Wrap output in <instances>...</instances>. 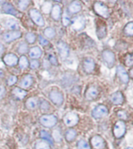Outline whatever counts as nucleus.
<instances>
[{
  "mask_svg": "<svg viewBox=\"0 0 133 149\" xmlns=\"http://www.w3.org/2000/svg\"><path fill=\"white\" fill-rule=\"evenodd\" d=\"M29 51V48H28V45L27 43L25 42H21L19 43V45L17 46V52L20 55H24Z\"/></svg>",
  "mask_w": 133,
  "mask_h": 149,
  "instance_id": "nucleus-31",
  "label": "nucleus"
},
{
  "mask_svg": "<svg viewBox=\"0 0 133 149\" xmlns=\"http://www.w3.org/2000/svg\"><path fill=\"white\" fill-rule=\"evenodd\" d=\"M90 144H92V146L95 149H104L105 145H106V142L104 138L100 137V135H95L91 137Z\"/></svg>",
  "mask_w": 133,
  "mask_h": 149,
  "instance_id": "nucleus-14",
  "label": "nucleus"
},
{
  "mask_svg": "<svg viewBox=\"0 0 133 149\" xmlns=\"http://www.w3.org/2000/svg\"><path fill=\"white\" fill-rule=\"evenodd\" d=\"M5 27L11 31H17L19 29V24L15 20L9 19L5 22Z\"/></svg>",
  "mask_w": 133,
  "mask_h": 149,
  "instance_id": "nucleus-26",
  "label": "nucleus"
},
{
  "mask_svg": "<svg viewBox=\"0 0 133 149\" xmlns=\"http://www.w3.org/2000/svg\"><path fill=\"white\" fill-rule=\"evenodd\" d=\"M125 65L128 67H132L133 65V54L127 53L125 56Z\"/></svg>",
  "mask_w": 133,
  "mask_h": 149,
  "instance_id": "nucleus-36",
  "label": "nucleus"
},
{
  "mask_svg": "<svg viewBox=\"0 0 133 149\" xmlns=\"http://www.w3.org/2000/svg\"><path fill=\"white\" fill-rule=\"evenodd\" d=\"M117 75L118 77L119 80L125 84H127L129 82L130 77L128 75V73L123 66L119 65L117 66Z\"/></svg>",
  "mask_w": 133,
  "mask_h": 149,
  "instance_id": "nucleus-13",
  "label": "nucleus"
},
{
  "mask_svg": "<svg viewBox=\"0 0 133 149\" xmlns=\"http://www.w3.org/2000/svg\"><path fill=\"white\" fill-rule=\"evenodd\" d=\"M109 2H110V3H113V4H114V3H116L117 0H109Z\"/></svg>",
  "mask_w": 133,
  "mask_h": 149,
  "instance_id": "nucleus-48",
  "label": "nucleus"
},
{
  "mask_svg": "<svg viewBox=\"0 0 133 149\" xmlns=\"http://www.w3.org/2000/svg\"><path fill=\"white\" fill-rule=\"evenodd\" d=\"M6 94V89L3 85L0 84V99H3Z\"/></svg>",
  "mask_w": 133,
  "mask_h": 149,
  "instance_id": "nucleus-45",
  "label": "nucleus"
},
{
  "mask_svg": "<svg viewBox=\"0 0 133 149\" xmlns=\"http://www.w3.org/2000/svg\"><path fill=\"white\" fill-rule=\"evenodd\" d=\"M37 35L36 34L34 33H32V32H29V33H27L26 35H25V39H26V42H27V44L32 45L35 43L37 41Z\"/></svg>",
  "mask_w": 133,
  "mask_h": 149,
  "instance_id": "nucleus-33",
  "label": "nucleus"
},
{
  "mask_svg": "<svg viewBox=\"0 0 133 149\" xmlns=\"http://www.w3.org/2000/svg\"><path fill=\"white\" fill-rule=\"evenodd\" d=\"M108 109L104 105H97L92 111V116L94 119H100L108 115Z\"/></svg>",
  "mask_w": 133,
  "mask_h": 149,
  "instance_id": "nucleus-8",
  "label": "nucleus"
},
{
  "mask_svg": "<svg viewBox=\"0 0 133 149\" xmlns=\"http://www.w3.org/2000/svg\"><path fill=\"white\" fill-rule=\"evenodd\" d=\"M82 10V5L78 0H74L69 5L68 11L71 14H76Z\"/></svg>",
  "mask_w": 133,
  "mask_h": 149,
  "instance_id": "nucleus-22",
  "label": "nucleus"
},
{
  "mask_svg": "<svg viewBox=\"0 0 133 149\" xmlns=\"http://www.w3.org/2000/svg\"><path fill=\"white\" fill-rule=\"evenodd\" d=\"M18 59L19 58L15 54L8 53L3 56V61L7 66H15L18 64Z\"/></svg>",
  "mask_w": 133,
  "mask_h": 149,
  "instance_id": "nucleus-16",
  "label": "nucleus"
},
{
  "mask_svg": "<svg viewBox=\"0 0 133 149\" xmlns=\"http://www.w3.org/2000/svg\"><path fill=\"white\" fill-rule=\"evenodd\" d=\"M97 35L99 39H103L107 36V27L104 24L98 25L97 27Z\"/></svg>",
  "mask_w": 133,
  "mask_h": 149,
  "instance_id": "nucleus-27",
  "label": "nucleus"
},
{
  "mask_svg": "<svg viewBox=\"0 0 133 149\" xmlns=\"http://www.w3.org/2000/svg\"><path fill=\"white\" fill-rule=\"evenodd\" d=\"M78 149H91L90 144L84 140H80L77 144Z\"/></svg>",
  "mask_w": 133,
  "mask_h": 149,
  "instance_id": "nucleus-39",
  "label": "nucleus"
},
{
  "mask_svg": "<svg viewBox=\"0 0 133 149\" xmlns=\"http://www.w3.org/2000/svg\"><path fill=\"white\" fill-rule=\"evenodd\" d=\"M100 91L96 86H90L85 92V98L88 101L95 100L99 96Z\"/></svg>",
  "mask_w": 133,
  "mask_h": 149,
  "instance_id": "nucleus-12",
  "label": "nucleus"
},
{
  "mask_svg": "<svg viewBox=\"0 0 133 149\" xmlns=\"http://www.w3.org/2000/svg\"><path fill=\"white\" fill-rule=\"evenodd\" d=\"M49 99L51 102L53 103L54 105H57V106H61L63 104L64 102V96L63 94L60 91L57 90V89H53L49 92L48 95Z\"/></svg>",
  "mask_w": 133,
  "mask_h": 149,
  "instance_id": "nucleus-5",
  "label": "nucleus"
},
{
  "mask_svg": "<svg viewBox=\"0 0 133 149\" xmlns=\"http://www.w3.org/2000/svg\"><path fill=\"white\" fill-rule=\"evenodd\" d=\"M117 116H118V117L121 119V120H126V119H128V114H127V113H126L125 111H124V110H119V111H118Z\"/></svg>",
  "mask_w": 133,
  "mask_h": 149,
  "instance_id": "nucleus-43",
  "label": "nucleus"
},
{
  "mask_svg": "<svg viewBox=\"0 0 133 149\" xmlns=\"http://www.w3.org/2000/svg\"><path fill=\"white\" fill-rule=\"evenodd\" d=\"M71 23H72V27L76 31H82L86 26V20L85 17L82 16L76 17L75 19H73V21H71Z\"/></svg>",
  "mask_w": 133,
  "mask_h": 149,
  "instance_id": "nucleus-15",
  "label": "nucleus"
},
{
  "mask_svg": "<svg viewBox=\"0 0 133 149\" xmlns=\"http://www.w3.org/2000/svg\"><path fill=\"white\" fill-rule=\"evenodd\" d=\"M35 149H50V144L45 141H40L36 143Z\"/></svg>",
  "mask_w": 133,
  "mask_h": 149,
  "instance_id": "nucleus-35",
  "label": "nucleus"
},
{
  "mask_svg": "<svg viewBox=\"0 0 133 149\" xmlns=\"http://www.w3.org/2000/svg\"><path fill=\"white\" fill-rule=\"evenodd\" d=\"M44 35L47 38L49 39H52L56 36V31L54 27H48L44 29Z\"/></svg>",
  "mask_w": 133,
  "mask_h": 149,
  "instance_id": "nucleus-29",
  "label": "nucleus"
},
{
  "mask_svg": "<svg viewBox=\"0 0 133 149\" xmlns=\"http://www.w3.org/2000/svg\"><path fill=\"white\" fill-rule=\"evenodd\" d=\"M110 100L114 105H121L123 104L125 102V97H124L123 93L118 91L113 93L111 97H110Z\"/></svg>",
  "mask_w": 133,
  "mask_h": 149,
  "instance_id": "nucleus-19",
  "label": "nucleus"
},
{
  "mask_svg": "<svg viewBox=\"0 0 133 149\" xmlns=\"http://www.w3.org/2000/svg\"><path fill=\"white\" fill-rule=\"evenodd\" d=\"M11 93H12V97L16 100H23L27 95V91L19 88V87H16V88H12Z\"/></svg>",
  "mask_w": 133,
  "mask_h": 149,
  "instance_id": "nucleus-18",
  "label": "nucleus"
},
{
  "mask_svg": "<svg viewBox=\"0 0 133 149\" xmlns=\"http://www.w3.org/2000/svg\"><path fill=\"white\" fill-rule=\"evenodd\" d=\"M33 83H34V77H33V76L30 75V74H26L25 76L22 77L21 81H19V88L26 90L27 88H30Z\"/></svg>",
  "mask_w": 133,
  "mask_h": 149,
  "instance_id": "nucleus-17",
  "label": "nucleus"
},
{
  "mask_svg": "<svg viewBox=\"0 0 133 149\" xmlns=\"http://www.w3.org/2000/svg\"><path fill=\"white\" fill-rule=\"evenodd\" d=\"M126 132V124L124 120H118L113 128V134L117 139H120L123 137Z\"/></svg>",
  "mask_w": 133,
  "mask_h": 149,
  "instance_id": "nucleus-3",
  "label": "nucleus"
},
{
  "mask_svg": "<svg viewBox=\"0 0 133 149\" xmlns=\"http://www.w3.org/2000/svg\"><path fill=\"white\" fill-rule=\"evenodd\" d=\"M127 149H132V148H127Z\"/></svg>",
  "mask_w": 133,
  "mask_h": 149,
  "instance_id": "nucleus-50",
  "label": "nucleus"
},
{
  "mask_svg": "<svg viewBox=\"0 0 133 149\" xmlns=\"http://www.w3.org/2000/svg\"><path fill=\"white\" fill-rule=\"evenodd\" d=\"M30 4V0H19L18 7L20 10H27Z\"/></svg>",
  "mask_w": 133,
  "mask_h": 149,
  "instance_id": "nucleus-37",
  "label": "nucleus"
},
{
  "mask_svg": "<svg viewBox=\"0 0 133 149\" xmlns=\"http://www.w3.org/2000/svg\"><path fill=\"white\" fill-rule=\"evenodd\" d=\"M6 0H0V5H3L5 3Z\"/></svg>",
  "mask_w": 133,
  "mask_h": 149,
  "instance_id": "nucleus-47",
  "label": "nucleus"
},
{
  "mask_svg": "<svg viewBox=\"0 0 133 149\" xmlns=\"http://www.w3.org/2000/svg\"><path fill=\"white\" fill-rule=\"evenodd\" d=\"M40 62L37 59H31V61L29 62V66L32 70H37L40 66Z\"/></svg>",
  "mask_w": 133,
  "mask_h": 149,
  "instance_id": "nucleus-41",
  "label": "nucleus"
},
{
  "mask_svg": "<svg viewBox=\"0 0 133 149\" xmlns=\"http://www.w3.org/2000/svg\"><path fill=\"white\" fill-rule=\"evenodd\" d=\"M79 121H80L79 116L73 112H69V113H66L63 118V122L65 124V126L70 127V128L77 125Z\"/></svg>",
  "mask_w": 133,
  "mask_h": 149,
  "instance_id": "nucleus-6",
  "label": "nucleus"
},
{
  "mask_svg": "<svg viewBox=\"0 0 133 149\" xmlns=\"http://www.w3.org/2000/svg\"><path fill=\"white\" fill-rule=\"evenodd\" d=\"M5 52V46L2 43H0V57L2 56Z\"/></svg>",
  "mask_w": 133,
  "mask_h": 149,
  "instance_id": "nucleus-46",
  "label": "nucleus"
},
{
  "mask_svg": "<svg viewBox=\"0 0 133 149\" xmlns=\"http://www.w3.org/2000/svg\"><path fill=\"white\" fill-rule=\"evenodd\" d=\"M39 107L41 109L43 112H48L50 108H51V105L49 104V102L46 100H41L39 101Z\"/></svg>",
  "mask_w": 133,
  "mask_h": 149,
  "instance_id": "nucleus-34",
  "label": "nucleus"
},
{
  "mask_svg": "<svg viewBox=\"0 0 133 149\" xmlns=\"http://www.w3.org/2000/svg\"><path fill=\"white\" fill-rule=\"evenodd\" d=\"M51 17L55 21H58L60 20L62 17V7L58 4L54 5L51 9Z\"/></svg>",
  "mask_w": 133,
  "mask_h": 149,
  "instance_id": "nucleus-21",
  "label": "nucleus"
},
{
  "mask_svg": "<svg viewBox=\"0 0 133 149\" xmlns=\"http://www.w3.org/2000/svg\"><path fill=\"white\" fill-rule=\"evenodd\" d=\"M48 60L50 62V63L53 66H58V62L57 57L55 56V55H52V54H50L48 56Z\"/></svg>",
  "mask_w": 133,
  "mask_h": 149,
  "instance_id": "nucleus-42",
  "label": "nucleus"
},
{
  "mask_svg": "<svg viewBox=\"0 0 133 149\" xmlns=\"http://www.w3.org/2000/svg\"><path fill=\"white\" fill-rule=\"evenodd\" d=\"M101 57L103 61L108 68L112 69L115 63V55L110 49H104L102 52Z\"/></svg>",
  "mask_w": 133,
  "mask_h": 149,
  "instance_id": "nucleus-2",
  "label": "nucleus"
},
{
  "mask_svg": "<svg viewBox=\"0 0 133 149\" xmlns=\"http://www.w3.org/2000/svg\"><path fill=\"white\" fill-rule=\"evenodd\" d=\"M38 104L39 100L37 97H30L29 98H27L25 102L26 108L30 110L36 109L38 107Z\"/></svg>",
  "mask_w": 133,
  "mask_h": 149,
  "instance_id": "nucleus-23",
  "label": "nucleus"
},
{
  "mask_svg": "<svg viewBox=\"0 0 133 149\" xmlns=\"http://www.w3.org/2000/svg\"><path fill=\"white\" fill-rule=\"evenodd\" d=\"M76 136H77V132L73 128H69L65 131V140L68 142H73L76 139Z\"/></svg>",
  "mask_w": 133,
  "mask_h": 149,
  "instance_id": "nucleus-25",
  "label": "nucleus"
},
{
  "mask_svg": "<svg viewBox=\"0 0 133 149\" xmlns=\"http://www.w3.org/2000/svg\"><path fill=\"white\" fill-rule=\"evenodd\" d=\"M41 124L43 127H46V128H51L54 127L57 124L58 122V119L55 115L52 114H44L42 115L39 119Z\"/></svg>",
  "mask_w": 133,
  "mask_h": 149,
  "instance_id": "nucleus-1",
  "label": "nucleus"
},
{
  "mask_svg": "<svg viewBox=\"0 0 133 149\" xmlns=\"http://www.w3.org/2000/svg\"><path fill=\"white\" fill-rule=\"evenodd\" d=\"M94 10L95 13L103 18H108L110 16V11L108 7L101 2H96L94 4Z\"/></svg>",
  "mask_w": 133,
  "mask_h": 149,
  "instance_id": "nucleus-4",
  "label": "nucleus"
},
{
  "mask_svg": "<svg viewBox=\"0 0 133 149\" xmlns=\"http://www.w3.org/2000/svg\"><path fill=\"white\" fill-rule=\"evenodd\" d=\"M17 81H18V77L15 75H11V76L9 77V78L7 79L6 81V84H7L9 87H11V86H13L15 84L17 83Z\"/></svg>",
  "mask_w": 133,
  "mask_h": 149,
  "instance_id": "nucleus-40",
  "label": "nucleus"
},
{
  "mask_svg": "<svg viewBox=\"0 0 133 149\" xmlns=\"http://www.w3.org/2000/svg\"><path fill=\"white\" fill-rule=\"evenodd\" d=\"M18 65L21 70H25L29 66V60L25 56H21L18 59Z\"/></svg>",
  "mask_w": 133,
  "mask_h": 149,
  "instance_id": "nucleus-30",
  "label": "nucleus"
},
{
  "mask_svg": "<svg viewBox=\"0 0 133 149\" xmlns=\"http://www.w3.org/2000/svg\"><path fill=\"white\" fill-rule=\"evenodd\" d=\"M40 136H41V137L44 141L48 142L49 144H53V137L48 131H46V130H41V132H40Z\"/></svg>",
  "mask_w": 133,
  "mask_h": 149,
  "instance_id": "nucleus-28",
  "label": "nucleus"
},
{
  "mask_svg": "<svg viewBox=\"0 0 133 149\" xmlns=\"http://www.w3.org/2000/svg\"><path fill=\"white\" fill-rule=\"evenodd\" d=\"M28 53L32 59H38L39 58H41L43 52L39 46H34L29 49Z\"/></svg>",
  "mask_w": 133,
  "mask_h": 149,
  "instance_id": "nucleus-24",
  "label": "nucleus"
},
{
  "mask_svg": "<svg viewBox=\"0 0 133 149\" xmlns=\"http://www.w3.org/2000/svg\"><path fill=\"white\" fill-rule=\"evenodd\" d=\"M58 52L62 59H66L69 56V47L65 42L58 41L56 45Z\"/></svg>",
  "mask_w": 133,
  "mask_h": 149,
  "instance_id": "nucleus-9",
  "label": "nucleus"
},
{
  "mask_svg": "<svg viewBox=\"0 0 133 149\" xmlns=\"http://www.w3.org/2000/svg\"><path fill=\"white\" fill-rule=\"evenodd\" d=\"M124 34H125L126 36L132 37L133 35V22H128L127 24L125 26L123 30Z\"/></svg>",
  "mask_w": 133,
  "mask_h": 149,
  "instance_id": "nucleus-32",
  "label": "nucleus"
},
{
  "mask_svg": "<svg viewBox=\"0 0 133 149\" xmlns=\"http://www.w3.org/2000/svg\"><path fill=\"white\" fill-rule=\"evenodd\" d=\"M95 66H96V63H95L94 59L91 58V57H87L85 58L82 61V69L84 70L85 73H92L95 70Z\"/></svg>",
  "mask_w": 133,
  "mask_h": 149,
  "instance_id": "nucleus-10",
  "label": "nucleus"
},
{
  "mask_svg": "<svg viewBox=\"0 0 133 149\" xmlns=\"http://www.w3.org/2000/svg\"><path fill=\"white\" fill-rule=\"evenodd\" d=\"M3 10L6 13L12 15V16H14V17H19L22 16L21 13H20L18 10H16L14 8V6H13L11 3H4L3 5Z\"/></svg>",
  "mask_w": 133,
  "mask_h": 149,
  "instance_id": "nucleus-20",
  "label": "nucleus"
},
{
  "mask_svg": "<svg viewBox=\"0 0 133 149\" xmlns=\"http://www.w3.org/2000/svg\"><path fill=\"white\" fill-rule=\"evenodd\" d=\"M22 36V33L19 31H11L6 32L5 34H3V39L6 42H12L13 41L20 38Z\"/></svg>",
  "mask_w": 133,
  "mask_h": 149,
  "instance_id": "nucleus-11",
  "label": "nucleus"
},
{
  "mask_svg": "<svg viewBox=\"0 0 133 149\" xmlns=\"http://www.w3.org/2000/svg\"><path fill=\"white\" fill-rule=\"evenodd\" d=\"M38 40L39 42H40V44H41L42 46H46V45H48L49 43L48 39H46V38H44V37H42L41 35H39L38 36Z\"/></svg>",
  "mask_w": 133,
  "mask_h": 149,
  "instance_id": "nucleus-44",
  "label": "nucleus"
},
{
  "mask_svg": "<svg viewBox=\"0 0 133 149\" xmlns=\"http://www.w3.org/2000/svg\"><path fill=\"white\" fill-rule=\"evenodd\" d=\"M29 15L31 20H33V22L37 24L39 27H44V20L43 17L39 10H37V9H31L29 11Z\"/></svg>",
  "mask_w": 133,
  "mask_h": 149,
  "instance_id": "nucleus-7",
  "label": "nucleus"
},
{
  "mask_svg": "<svg viewBox=\"0 0 133 149\" xmlns=\"http://www.w3.org/2000/svg\"><path fill=\"white\" fill-rule=\"evenodd\" d=\"M61 19H62V24L64 27H68L69 25L71 23V20L69 17V15L67 14V13L64 12L62 14V17H61Z\"/></svg>",
  "mask_w": 133,
  "mask_h": 149,
  "instance_id": "nucleus-38",
  "label": "nucleus"
},
{
  "mask_svg": "<svg viewBox=\"0 0 133 149\" xmlns=\"http://www.w3.org/2000/svg\"><path fill=\"white\" fill-rule=\"evenodd\" d=\"M53 1H55V2H58V3H61L62 0H53Z\"/></svg>",
  "mask_w": 133,
  "mask_h": 149,
  "instance_id": "nucleus-49",
  "label": "nucleus"
}]
</instances>
